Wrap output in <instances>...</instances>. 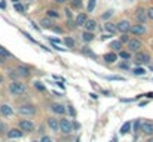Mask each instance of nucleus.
<instances>
[{"mask_svg":"<svg viewBox=\"0 0 153 142\" xmlns=\"http://www.w3.org/2000/svg\"><path fill=\"white\" fill-rule=\"evenodd\" d=\"M25 85L22 83V82H16V80H13L10 85H9V93L13 95V96H18V95H22L25 92Z\"/></svg>","mask_w":153,"mask_h":142,"instance_id":"f257e3e1","label":"nucleus"},{"mask_svg":"<svg viewBox=\"0 0 153 142\" xmlns=\"http://www.w3.org/2000/svg\"><path fill=\"white\" fill-rule=\"evenodd\" d=\"M59 130L64 135H68V133H71L74 130V124L70 120H67V118H61L59 120Z\"/></svg>","mask_w":153,"mask_h":142,"instance_id":"f03ea898","label":"nucleus"},{"mask_svg":"<svg viewBox=\"0 0 153 142\" xmlns=\"http://www.w3.org/2000/svg\"><path fill=\"white\" fill-rule=\"evenodd\" d=\"M18 113L21 116H34L36 114V107L33 104H24L18 108Z\"/></svg>","mask_w":153,"mask_h":142,"instance_id":"7ed1b4c3","label":"nucleus"},{"mask_svg":"<svg viewBox=\"0 0 153 142\" xmlns=\"http://www.w3.org/2000/svg\"><path fill=\"white\" fill-rule=\"evenodd\" d=\"M116 30L120 31V33H128L131 30V22L126 21V19H122V21H119L116 24Z\"/></svg>","mask_w":153,"mask_h":142,"instance_id":"20e7f679","label":"nucleus"},{"mask_svg":"<svg viewBox=\"0 0 153 142\" xmlns=\"http://www.w3.org/2000/svg\"><path fill=\"white\" fill-rule=\"evenodd\" d=\"M128 50L129 52H138L141 49V42L138 39H132V40H128Z\"/></svg>","mask_w":153,"mask_h":142,"instance_id":"39448f33","label":"nucleus"},{"mask_svg":"<svg viewBox=\"0 0 153 142\" xmlns=\"http://www.w3.org/2000/svg\"><path fill=\"white\" fill-rule=\"evenodd\" d=\"M135 61H137V64L146 65V64H150V56L147 53H144V52H138L135 55Z\"/></svg>","mask_w":153,"mask_h":142,"instance_id":"423d86ee","label":"nucleus"},{"mask_svg":"<svg viewBox=\"0 0 153 142\" xmlns=\"http://www.w3.org/2000/svg\"><path fill=\"white\" fill-rule=\"evenodd\" d=\"M19 129L22 132H33L34 130V124L30 120H21L19 121Z\"/></svg>","mask_w":153,"mask_h":142,"instance_id":"0eeeda50","label":"nucleus"},{"mask_svg":"<svg viewBox=\"0 0 153 142\" xmlns=\"http://www.w3.org/2000/svg\"><path fill=\"white\" fill-rule=\"evenodd\" d=\"M134 36H143L146 33V27L143 24H135V25H131V30H129Z\"/></svg>","mask_w":153,"mask_h":142,"instance_id":"6e6552de","label":"nucleus"},{"mask_svg":"<svg viewBox=\"0 0 153 142\" xmlns=\"http://www.w3.org/2000/svg\"><path fill=\"white\" fill-rule=\"evenodd\" d=\"M141 132L144 133V135H147V136H152L153 135V123H149V121H144V123H141Z\"/></svg>","mask_w":153,"mask_h":142,"instance_id":"1a4fd4ad","label":"nucleus"},{"mask_svg":"<svg viewBox=\"0 0 153 142\" xmlns=\"http://www.w3.org/2000/svg\"><path fill=\"white\" fill-rule=\"evenodd\" d=\"M135 18H137V21H138L140 24H144L146 19H147V13H146V10H144L143 7H140V9L137 10V13H135Z\"/></svg>","mask_w":153,"mask_h":142,"instance_id":"9d476101","label":"nucleus"},{"mask_svg":"<svg viewBox=\"0 0 153 142\" xmlns=\"http://www.w3.org/2000/svg\"><path fill=\"white\" fill-rule=\"evenodd\" d=\"M0 114H1V116H4V117H9V116H12V114H13V110H12V107H10V105L3 104V105H0Z\"/></svg>","mask_w":153,"mask_h":142,"instance_id":"9b49d317","label":"nucleus"},{"mask_svg":"<svg viewBox=\"0 0 153 142\" xmlns=\"http://www.w3.org/2000/svg\"><path fill=\"white\" fill-rule=\"evenodd\" d=\"M22 136V130L21 129H9L7 130V138L9 139H16Z\"/></svg>","mask_w":153,"mask_h":142,"instance_id":"f8f14e48","label":"nucleus"},{"mask_svg":"<svg viewBox=\"0 0 153 142\" xmlns=\"http://www.w3.org/2000/svg\"><path fill=\"white\" fill-rule=\"evenodd\" d=\"M15 71H16V74L19 77H30V70L27 67H24V65H19Z\"/></svg>","mask_w":153,"mask_h":142,"instance_id":"ddd939ff","label":"nucleus"},{"mask_svg":"<svg viewBox=\"0 0 153 142\" xmlns=\"http://www.w3.org/2000/svg\"><path fill=\"white\" fill-rule=\"evenodd\" d=\"M51 110L55 113V114H58V116H62V114L65 113V108H64L61 104H52Z\"/></svg>","mask_w":153,"mask_h":142,"instance_id":"4468645a","label":"nucleus"},{"mask_svg":"<svg viewBox=\"0 0 153 142\" xmlns=\"http://www.w3.org/2000/svg\"><path fill=\"white\" fill-rule=\"evenodd\" d=\"M48 126L51 127V130H53V132L59 130V121H58L55 117H51V118L48 120Z\"/></svg>","mask_w":153,"mask_h":142,"instance_id":"2eb2a0df","label":"nucleus"},{"mask_svg":"<svg viewBox=\"0 0 153 142\" xmlns=\"http://www.w3.org/2000/svg\"><path fill=\"white\" fill-rule=\"evenodd\" d=\"M86 19H88V18H86V13H83V12H82V13H79V15L76 16L74 24H76L77 27H80V25H83V24L86 22Z\"/></svg>","mask_w":153,"mask_h":142,"instance_id":"dca6fc26","label":"nucleus"},{"mask_svg":"<svg viewBox=\"0 0 153 142\" xmlns=\"http://www.w3.org/2000/svg\"><path fill=\"white\" fill-rule=\"evenodd\" d=\"M83 27H85L86 31H94L97 28V22L94 19H86V22L83 24Z\"/></svg>","mask_w":153,"mask_h":142,"instance_id":"f3484780","label":"nucleus"},{"mask_svg":"<svg viewBox=\"0 0 153 142\" xmlns=\"http://www.w3.org/2000/svg\"><path fill=\"white\" fill-rule=\"evenodd\" d=\"M94 37H95V36H94V31H86V30H85V31L82 33V39H83V42H86V43L92 42Z\"/></svg>","mask_w":153,"mask_h":142,"instance_id":"a211bd4d","label":"nucleus"},{"mask_svg":"<svg viewBox=\"0 0 153 142\" xmlns=\"http://www.w3.org/2000/svg\"><path fill=\"white\" fill-rule=\"evenodd\" d=\"M116 59H117V55H116V53H113V52H110V53H105V55H104V61H105L107 64H113V62H116Z\"/></svg>","mask_w":153,"mask_h":142,"instance_id":"6ab92c4d","label":"nucleus"},{"mask_svg":"<svg viewBox=\"0 0 153 142\" xmlns=\"http://www.w3.org/2000/svg\"><path fill=\"white\" fill-rule=\"evenodd\" d=\"M104 31H107V33H110V34L116 33V31H117V30H116V24H113V22H105V24H104Z\"/></svg>","mask_w":153,"mask_h":142,"instance_id":"aec40b11","label":"nucleus"},{"mask_svg":"<svg viewBox=\"0 0 153 142\" xmlns=\"http://www.w3.org/2000/svg\"><path fill=\"white\" fill-rule=\"evenodd\" d=\"M40 27H42V28H51L52 27L51 19H49V18H42V19H40Z\"/></svg>","mask_w":153,"mask_h":142,"instance_id":"412c9836","label":"nucleus"},{"mask_svg":"<svg viewBox=\"0 0 153 142\" xmlns=\"http://www.w3.org/2000/svg\"><path fill=\"white\" fill-rule=\"evenodd\" d=\"M46 15H48V18H53V19H58V18H59V12L55 10V9H49V10L46 12Z\"/></svg>","mask_w":153,"mask_h":142,"instance_id":"4be33fe9","label":"nucleus"},{"mask_svg":"<svg viewBox=\"0 0 153 142\" xmlns=\"http://www.w3.org/2000/svg\"><path fill=\"white\" fill-rule=\"evenodd\" d=\"M70 4H71L73 9H80V7L83 6L82 0H70Z\"/></svg>","mask_w":153,"mask_h":142,"instance_id":"5701e85b","label":"nucleus"},{"mask_svg":"<svg viewBox=\"0 0 153 142\" xmlns=\"http://www.w3.org/2000/svg\"><path fill=\"white\" fill-rule=\"evenodd\" d=\"M13 9H15L16 12H21V13H24V12H25V7H24V4H21L19 1L13 3Z\"/></svg>","mask_w":153,"mask_h":142,"instance_id":"b1692460","label":"nucleus"},{"mask_svg":"<svg viewBox=\"0 0 153 142\" xmlns=\"http://www.w3.org/2000/svg\"><path fill=\"white\" fill-rule=\"evenodd\" d=\"M129 130H131V123H129V121H126V123L120 127V133H122V135H125V133H128Z\"/></svg>","mask_w":153,"mask_h":142,"instance_id":"393cba45","label":"nucleus"},{"mask_svg":"<svg viewBox=\"0 0 153 142\" xmlns=\"http://www.w3.org/2000/svg\"><path fill=\"white\" fill-rule=\"evenodd\" d=\"M0 56H3V58H9V56H12V55H10L9 50H6L3 46H0Z\"/></svg>","mask_w":153,"mask_h":142,"instance_id":"a878e982","label":"nucleus"},{"mask_svg":"<svg viewBox=\"0 0 153 142\" xmlns=\"http://www.w3.org/2000/svg\"><path fill=\"white\" fill-rule=\"evenodd\" d=\"M64 43H65V46L74 47V40H73L71 37H65V39H64Z\"/></svg>","mask_w":153,"mask_h":142,"instance_id":"bb28decb","label":"nucleus"},{"mask_svg":"<svg viewBox=\"0 0 153 142\" xmlns=\"http://www.w3.org/2000/svg\"><path fill=\"white\" fill-rule=\"evenodd\" d=\"M95 4H97V0H89L88 1V12H92L95 9Z\"/></svg>","mask_w":153,"mask_h":142,"instance_id":"cd10ccee","label":"nucleus"},{"mask_svg":"<svg viewBox=\"0 0 153 142\" xmlns=\"http://www.w3.org/2000/svg\"><path fill=\"white\" fill-rule=\"evenodd\" d=\"M134 74H135V76H144V74H146V70L141 68V67H138V68L134 70Z\"/></svg>","mask_w":153,"mask_h":142,"instance_id":"c85d7f7f","label":"nucleus"},{"mask_svg":"<svg viewBox=\"0 0 153 142\" xmlns=\"http://www.w3.org/2000/svg\"><path fill=\"white\" fill-rule=\"evenodd\" d=\"M120 46H122V43H120L119 40H117V42H111V43H110V47H111V49H116V50H119Z\"/></svg>","mask_w":153,"mask_h":142,"instance_id":"c756f323","label":"nucleus"},{"mask_svg":"<svg viewBox=\"0 0 153 142\" xmlns=\"http://www.w3.org/2000/svg\"><path fill=\"white\" fill-rule=\"evenodd\" d=\"M119 56H120V58H123V59H129V56H131V53H129V50H128V52H125V50H122V52L119 53Z\"/></svg>","mask_w":153,"mask_h":142,"instance_id":"7c9ffc66","label":"nucleus"},{"mask_svg":"<svg viewBox=\"0 0 153 142\" xmlns=\"http://www.w3.org/2000/svg\"><path fill=\"white\" fill-rule=\"evenodd\" d=\"M122 34H123V36L120 37V40H119V42H120V43H128V40H129V37L126 36V33H122Z\"/></svg>","mask_w":153,"mask_h":142,"instance_id":"2f4dec72","label":"nucleus"},{"mask_svg":"<svg viewBox=\"0 0 153 142\" xmlns=\"http://www.w3.org/2000/svg\"><path fill=\"white\" fill-rule=\"evenodd\" d=\"M111 15H113V10H107L105 13H102L101 18H102V19H108V18H110Z\"/></svg>","mask_w":153,"mask_h":142,"instance_id":"473e14b6","label":"nucleus"},{"mask_svg":"<svg viewBox=\"0 0 153 142\" xmlns=\"http://www.w3.org/2000/svg\"><path fill=\"white\" fill-rule=\"evenodd\" d=\"M146 13H147V18L153 21V7H149V9L146 10Z\"/></svg>","mask_w":153,"mask_h":142,"instance_id":"72a5a7b5","label":"nucleus"},{"mask_svg":"<svg viewBox=\"0 0 153 142\" xmlns=\"http://www.w3.org/2000/svg\"><path fill=\"white\" fill-rule=\"evenodd\" d=\"M51 30L52 31H55V33H58V34H61V33H62V28H61V27H55V25H52Z\"/></svg>","mask_w":153,"mask_h":142,"instance_id":"f704fd0d","label":"nucleus"},{"mask_svg":"<svg viewBox=\"0 0 153 142\" xmlns=\"http://www.w3.org/2000/svg\"><path fill=\"white\" fill-rule=\"evenodd\" d=\"M4 132H6V124L3 121H0V135H3Z\"/></svg>","mask_w":153,"mask_h":142,"instance_id":"c9c22d12","label":"nucleus"},{"mask_svg":"<svg viewBox=\"0 0 153 142\" xmlns=\"http://www.w3.org/2000/svg\"><path fill=\"white\" fill-rule=\"evenodd\" d=\"M65 16H67V19H71V18H73V13H71V10H70L68 7L65 9Z\"/></svg>","mask_w":153,"mask_h":142,"instance_id":"e433bc0d","label":"nucleus"},{"mask_svg":"<svg viewBox=\"0 0 153 142\" xmlns=\"http://www.w3.org/2000/svg\"><path fill=\"white\" fill-rule=\"evenodd\" d=\"M34 86H36V88H37L39 90H42V92H45V86H43V85H40L39 82H36V83H34Z\"/></svg>","mask_w":153,"mask_h":142,"instance_id":"4c0bfd02","label":"nucleus"},{"mask_svg":"<svg viewBox=\"0 0 153 142\" xmlns=\"http://www.w3.org/2000/svg\"><path fill=\"white\" fill-rule=\"evenodd\" d=\"M39 142H52V139L49 138V136H42V139Z\"/></svg>","mask_w":153,"mask_h":142,"instance_id":"58836bf2","label":"nucleus"},{"mask_svg":"<svg viewBox=\"0 0 153 142\" xmlns=\"http://www.w3.org/2000/svg\"><path fill=\"white\" fill-rule=\"evenodd\" d=\"M111 37V34L110 33H107V34H102L101 36V40H107V39H110Z\"/></svg>","mask_w":153,"mask_h":142,"instance_id":"ea45409f","label":"nucleus"},{"mask_svg":"<svg viewBox=\"0 0 153 142\" xmlns=\"http://www.w3.org/2000/svg\"><path fill=\"white\" fill-rule=\"evenodd\" d=\"M119 67H120V68H123V70H128V68H129V65H128V64H125V62H123V64H120Z\"/></svg>","mask_w":153,"mask_h":142,"instance_id":"a19ab883","label":"nucleus"},{"mask_svg":"<svg viewBox=\"0 0 153 142\" xmlns=\"http://www.w3.org/2000/svg\"><path fill=\"white\" fill-rule=\"evenodd\" d=\"M68 111H70V114H71V117H74V114H76V111L73 110V107H68Z\"/></svg>","mask_w":153,"mask_h":142,"instance_id":"79ce46f5","label":"nucleus"},{"mask_svg":"<svg viewBox=\"0 0 153 142\" xmlns=\"http://www.w3.org/2000/svg\"><path fill=\"white\" fill-rule=\"evenodd\" d=\"M110 80H123L122 77H114V76H111V77H108Z\"/></svg>","mask_w":153,"mask_h":142,"instance_id":"37998d69","label":"nucleus"},{"mask_svg":"<svg viewBox=\"0 0 153 142\" xmlns=\"http://www.w3.org/2000/svg\"><path fill=\"white\" fill-rule=\"evenodd\" d=\"M0 7L4 9V7H6V3H4V1H0Z\"/></svg>","mask_w":153,"mask_h":142,"instance_id":"c03bdc74","label":"nucleus"},{"mask_svg":"<svg viewBox=\"0 0 153 142\" xmlns=\"http://www.w3.org/2000/svg\"><path fill=\"white\" fill-rule=\"evenodd\" d=\"M53 1H55V3H58V4H62L65 0H53Z\"/></svg>","mask_w":153,"mask_h":142,"instance_id":"a18cd8bd","label":"nucleus"},{"mask_svg":"<svg viewBox=\"0 0 153 142\" xmlns=\"http://www.w3.org/2000/svg\"><path fill=\"white\" fill-rule=\"evenodd\" d=\"M3 62H4V58H3V56H0V64H3Z\"/></svg>","mask_w":153,"mask_h":142,"instance_id":"49530a36","label":"nucleus"},{"mask_svg":"<svg viewBox=\"0 0 153 142\" xmlns=\"http://www.w3.org/2000/svg\"><path fill=\"white\" fill-rule=\"evenodd\" d=\"M0 83H3V76L0 74Z\"/></svg>","mask_w":153,"mask_h":142,"instance_id":"de8ad7c7","label":"nucleus"},{"mask_svg":"<svg viewBox=\"0 0 153 142\" xmlns=\"http://www.w3.org/2000/svg\"><path fill=\"white\" fill-rule=\"evenodd\" d=\"M147 142H153V135H152V136H150V139H149V141H147Z\"/></svg>","mask_w":153,"mask_h":142,"instance_id":"09e8293b","label":"nucleus"},{"mask_svg":"<svg viewBox=\"0 0 153 142\" xmlns=\"http://www.w3.org/2000/svg\"><path fill=\"white\" fill-rule=\"evenodd\" d=\"M12 1H13V3H16V1H19V0H12Z\"/></svg>","mask_w":153,"mask_h":142,"instance_id":"8fccbe9b","label":"nucleus"},{"mask_svg":"<svg viewBox=\"0 0 153 142\" xmlns=\"http://www.w3.org/2000/svg\"><path fill=\"white\" fill-rule=\"evenodd\" d=\"M30 1H31V0H30Z\"/></svg>","mask_w":153,"mask_h":142,"instance_id":"3c124183","label":"nucleus"}]
</instances>
